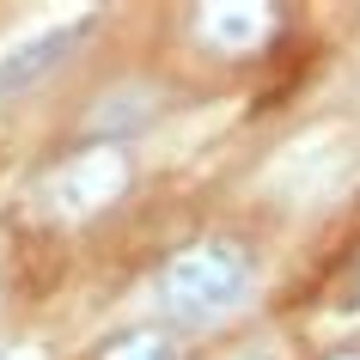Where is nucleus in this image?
<instances>
[{"label": "nucleus", "instance_id": "2", "mask_svg": "<svg viewBox=\"0 0 360 360\" xmlns=\"http://www.w3.org/2000/svg\"><path fill=\"white\" fill-rule=\"evenodd\" d=\"M134 184V159L122 141H92L86 153H68L61 165L37 177V208L49 220H92V214L116 208Z\"/></svg>", "mask_w": 360, "mask_h": 360}, {"label": "nucleus", "instance_id": "3", "mask_svg": "<svg viewBox=\"0 0 360 360\" xmlns=\"http://www.w3.org/2000/svg\"><path fill=\"white\" fill-rule=\"evenodd\" d=\"M92 25H98V13H74L68 25H49V31H37V37L0 49V104H13V98L31 92L37 79H49L61 61L79 49V37H86Z\"/></svg>", "mask_w": 360, "mask_h": 360}, {"label": "nucleus", "instance_id": "4", "mask_svg": "<svg viewBox=\"0 0 360 360\" xmlns=\"http://www.w3.org/2000/svg\"><path fill=\"white\" fill-rule=\"evenodd\" d=\"M275 25H281V13H275V6H250V0H220V6H195L190 31H195V43H208L214 56L238 61V56H257V49H263V43L275 37Z\"/></svg>", "mask_w": 360, "mask_h": 360}, {"label": "nucleus", "instance_id": "5", "mask_svg": "<svg viewBox=\"0 0 360 360\" xmlns=\"http://www.w3.org/2000/svg\"><path fill=\"white\" fill-rule=\"evenodd\" d=\"M98 360H177V342H171L159 323H134V330H122V336L104 342Z\"/></svg>", "mask_w": 360, "mask_h": 360}, {"label": "nucleus", "instance_id": "1", "mask_svg": "<svg viewBox=\"0 0 360 360\" xmlns=\"http://www.w3.org/2000/svg\"><path fill=\"white\" fill-rule=\"evenodd\" d=\"M250 287V250L238 238H195V245L171 250L165 269H159V311L184 330H202L220 311L245 300Z\"/></svg>", "mask_w": 360, "mask_h": 360}, {"label": "nucleus", "instance_id": "6", "mask_svg": "<svg viewBox=\"0 0 360 360\" xmlns=\"http://www.w3.org/2000/svg\"><path fill=\"white\" fill-rule=\"evenodd\" d=\"M330 360H360V348H336V354H330Z\"/></svg>", "mask_w": 360, "mask_h": 360}, {"label": "nucleus", "instance_id": "7", "mask_svg": "<svg viewBox=\"0 0 360 360\" xmlns=\"http://www.w3.org/2000/svg\"><path fill=\"white\" fill-rule=\"evenodd\" d=\"M232 360H263V354H250V348H245V354H232Z\"/></svg>", "mask_w": 360, "mask_h": 360}]
</instances>
